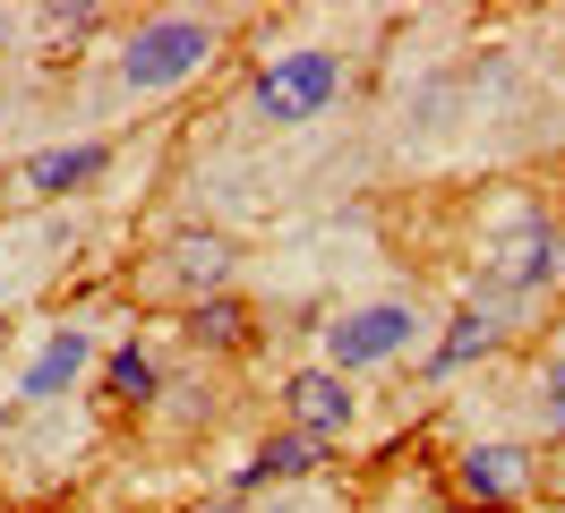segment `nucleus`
Here are the masks:
<instances>
[{"label":"nucleus","instance_id":"2","mask_svg":"<svg viewBox=\"0 0 565 513\" xmlns=\"http://www.w3.org/2000/svg\"><path fill=\"white\" fill-rule=\"evenodd\" d=\"M214 61V26L206 18H154V26L129 34V52H120V77L138 86V95H163L180 77H198Z\"/></svg>","mask_w":565,"mask_h":513},{"label":"nucleus","instance_id":"13","mask_svg":"<svg viewBox=\"0 0 565 513\" xmlns=\"http://www.w3.org/2000/svg\"><path fill=\"white\" fill-rule=\"evenodd\" d=\"M540 403H548V428L565 437V351L548 360V385H540Z\"/></svg>","mask_w":565,"mask_h":513},{"label":"nucleus","instance_id":"6","mask_svg":"<svg viewBox=\"0 0 565 513\" xmlns=\"http://www.w3.org/2000/svg\"><path fill=\"white\" fill-rule=\"evenodd\" d=\"M531 479V453L523 445H471V453H462V488H471V496H514V488H523Z\"/></svg>","mask_w":565,"mask_h":513},{"label":"nucleus","instance_id":"8","mask_svg":"<svg viewBox=\"0 0 565 513\" xmlns=\"http://www.w3.org/2000/svg\"><path fill=\"white\" fill-rule=\"evenodd\" d=\"M548 274H557V232H523L489 266V282H497V291H531V282H548Z\"/></svg>","mask_w":565,"mask_h":513},{"label":"nucleus","instance_id":"14","mask_svg":"<svg viewBox=\"0 0 565 513\" xmlns=\"http://www.w3.org/2000/svg\"><path fill=\"white\" fill-rule=\"evenodd\" d=\"M198 334H214V342H232V334H241V308H232V300H214V308H198Z\"/></svg>","mask_w":565,"mask_h":513},{"label":"nucleus","instance_id":"15","mask_svg":"<svg viewBox=\"0 0 565 513\" xmlns=\"http://www.w3.org/2000/svg\"><path fill=\"white\" fill-rule=\"evenodd\" d=\"M214 513H232V505H214Z\"/></svg>","mask_w":565,"mask_h":513},{"label":"nucleus","instance_id":"4","mask_svg":"<svg viewBox=\"0 0 565 513\" xmlns=\"http://www.w3.org/2000/svg\"><path fill=\"white\" fill-rule=\"evenodd\" d=\"M282 403H291V419H300V437H334V428H352V385L334 368H300L291 385H282Z\"/></svg>","mask_w":565,"mask_h":513},{"label":"nucleus","instance_id":"1","mask_svg":"<svg viewBox=\"0 0 565 513\" xmlns=\"http://www.w3.org/2000/svg\"><path fill=\"white\" fill-rule=\"evenodd\" d=\"M343 95V61L326 43H291L275 61L257 68V111L275 129H300V120H326V103Z\"/></svg>","mask_w":565,"mask_h":513},{"label":"nucleus","instance_id":"9","mask_svg":"<svg viewBox=\"0 0 565 513\" xmlns=\"http://www.w3.org/2000/svg\"><path fill=\"white\" fill-rule=\"evenodd\" d=\"M318 453H326L318 437H300V428H291V437L257 445V462H241V488H266V479H309V471H318Z\"/></svg>","mask_w":565,"mask_h":513},{"label":"nucleus","instance_id":"12","mask_svg":"<svg viewBox=\"0 0 565 513\" xmlns=\"http://www.w3.org/2000/svg\"><path fill=\"white\" fill-rule=\"evenodd\" d=\"M111 394L146 403V394H154V360H146V351H111Z\"/></svg>","mask_w":565,"mask_h":513},{"label":"nucleus","instance_id":"5","mask_svg":"<svg viewBox=\"0 0 565 513\" xmlns=\"http://www.w3.org/2000/svg\"><path fill=\"white\" fill-rule=\"evenodd\" d=\"M86 360H95V342L77 334V325H61V334L35 351V368H26V385H18V394H26V403H52V394H61V385H70Z\"/></svg>","mask_w":565,"mask_h":513},{"label":"nucleus","instance_id":"10","mask_svg":"<svg viewBox=\"0 0 565 513\" xmlns=\"http://www.w3.org/2000/svg\"><path fill=\"white\" fill-rule=\"evenodd\" d=\"M480 351H497V317H489V308H462L455 325H446V342H437V360H428V368L455 376V368H471Z\"/></svg>","mask_w":565,"mask_h":513},{"label":"nucleus","instance_id":"3","mask_svg":"<svg viewBox=\"0 0 565 513\" xmlns=\"http://www.w3.org/2000/svg\"><path fill=\"white\" fill-rule=\"evenodd\" d=\"M412 342V308L403 300H377V308H352L343 325H326V368L352 376V368H377Z\"/></svg>","mask_w":565,"mask_h":513},{"label":"nucleus","instance_id":"11","mask_svg":"<svg viewBox=\"0 0 565 513\" xmlns=\"http://www.w3.org/2000/svg\"><path fill=\"white\" fill-rule=\"evenodd\" d=\"M172 274L180 282H223V274H232V248L214 232H189V239H172Z\"/></svg>","mask_w":565,"mask_h":513},{"label":"nucleus","instance_id":"7","mask_svg":"<svg viewBox=\"0 0 565 513\" xmlns=\"http://www.w3.org/2000/svg\"><path fill=\"white\" fill-rule=\"evenodd\" d=\"M95 171H104V146H52V154H35L18 180H26L35 197H70V189H86Z\"/></svg>","mask_w":565,"mask_h":513}]
</instances>
